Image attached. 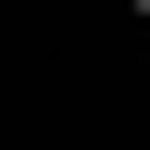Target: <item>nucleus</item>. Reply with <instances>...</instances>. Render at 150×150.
Returning a JSON list of instances; mask_svg holds the SVG:
<instances>
[{"instance_id":"1","label":"nucleus","mask_w":150,"mask_h":150,"mask_svg":"<svg viewBox=\"0 0 150 150\" xmlns=\"http://www.w3.org/2000/svg\"><path fill=\"white\" fill-rule=\"evenodd\" d=\"M125 13H150V0H125Z\"/></svg>"}]
</instances>
